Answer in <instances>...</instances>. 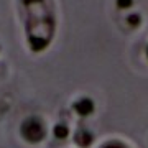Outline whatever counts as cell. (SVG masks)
Instances as JSON below:
<instances>
[{
	"label": "cell",
	"instance_id": "6da1fadb",
	"mask_svg": "<svg viewBox=\"0 0 148 148\" xmlns=\"http://www.w3.org/2000/svg\"><path fill=\"white\" fill-rule=\"evenodd\" d=\"M27 8V33L30 46L41 51L54 32V15L48 0H21Z\"/></svg>",
	"mask_w": 148,
	"mask_h": 148
},
{
	"label": "cell",
	"instance_id": "7a4b0ae2",
	"mask_svg": "<svg viewBox=\"0 0 148 148\" xmlns=\"http://www.w3.org/2000/svg\"><path fill=\"white\" fill-rule=\"evenodd\" d=\"M23 135H25L28 140L36 142V140H41V138H43L45 132H43V127L38 123V120L30 119V120L25 122V125H23Z\"/></svg>",
	"mask_w": 148,
	"mask_h": 148
},
{
	"label": "cell",
	"instance_id": "3957f363",
	"mask_svg": "<svg viewBox=\"0 0 148 148\" xmlns=\"http://www.w3.org/2000/svg\"><path fill=\"white\" fill-rule=\"evenodd\" d=\"M76 109L81 112V114H87V112L92 110V104H90V101H81L77 106H76Z\"/></svg>",
	"mask_w": 148,
	"mask_h": 148
},
{
	"label": "cell",
	"instance_id": "277c9868",
	"mask_svg": "<svg viewBox=\"0 0 148 148\" xmlns=\"http://www.w3.org/2000/svg\"><path fill=\"white\" fill-rule=\"evenodd\" d=\"M132 5V0H117V7L119 8H128Z\"/></svg>",
	"mask_w": 148,
	"mask_h": 148
},
{
	"label": "cell",
	"instance_id": "5b68a950",
	"mask_svg": "<svg viewBox=\"0 0 148 148\" xmlns=\"http://www.w3.org/2000/svg\"><path fill=\"white\" fill-rule=\"evenodd\" d=\"M138 21H140V16L138 15H130L128 16V23H130V25H137Z\"/></svg>",
	"mask_w": 148,
	"mask_h": 148
},
{
	"label": "cell",
	"instance_id": "8992f818",
	"mask_svg": "<svg viewBox=\"0 0 148 148\" xmlns=\"http://www.w3.org/2000/svg\"><path fill=\"white\" fill-rule=\"evenodd\" d=\"M66 128L64 127H56V135H58V137H66Z\"/></svg>",
	"mask_w": 148,
	"mask_h": 148
},
{
	"label": "cell",
	"instance_id": "52a82bcc",
	"mask_svg": "<svg viewBox=\"0 0 148 148\" xmlns=\"http://www.w3.org/2000/svg\"><path fill=\"white\" fill-rule=\"evenodd\" d=\"M104 148H123V147H122V145H115V143H114V145H107V147H104Z\"/></svg>",
	"mask_w": 148,
	"mask_h": 148
}]
</instances>
